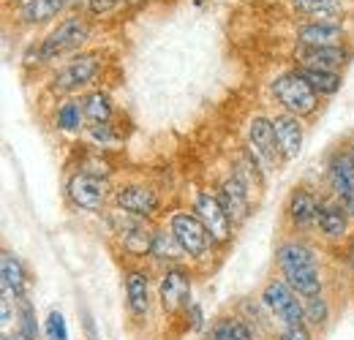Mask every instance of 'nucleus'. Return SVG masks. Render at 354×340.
Here are the masks:
<instances>
[{
	"mask_svg": "<svg viewBox=\"0 0 354 340\" xmlns=\"http://www.w3.org/2000/svg\"><path fill=\"white\" fill-rule=\"evenodd\" d=\"M278 267L283 272V281L303 299L322 294V270L313 248H308L306 243H283L278 248Z\"/></svg>",
	"mask_w": 354,
	"mask_h": 340,
	"instance_id": "1",
	"label": "nucleus"
},
{
	"mask_svg": "<svg viewBox=\"0 0 354 340\" xmlns=\"http://www.w3.org/2000/svg\"><path fill=\"white\" fill-rule=\"evenodd\" d=\"M272 93L278 98V104L289 112V115H313L319 109V93L297 74V71H289V74H281L275 82H272Z\"/></svg>",
	"mask_w": 354,
	"mask_h": 340,
	"instance_id": "2",
	"label": "nucleus"
},
{
	"mask_svg": "<svg viewBox=\"0 0 354 340\" xmlns=\"http://www.w3.org/2000/svg\"><path fill=\"white\" fill-rule=\"evenodd\" d=\"M262 302L270 308V313L283 324V327H292V324H306V305L300 302V294L281 278H272L262 292Z\"/></svg>",
	"mask_w": 354,
	"mask_h": 340,
	"instance_id": "3",
	"label": "nucleus"
},
{
	"mask_svg": "<svg viewBox=\"0 0 354 340\" xmlns=\"http://www.w3.org/2000/svg\"><path fill=\"white\" fill-rule=\"evenodd\" d=\"M90 36V25L82 19V17H68V19H63L49 36H46L41 46L36 49L39 52V60L44 63V60H55V57H60V55H66V52H74L77 46H82V44L88 41Z\"/></svg>",
	"mask_w": 354,
	"mask_h": 340,
	"instance_id": "4",
	"label": "nucleus"
},
{
	"mask_svg": "<svg viewBox=\"0 0 354 340\" xmlns=\"http://www.w3.org/2000/svg\"><path fill=\"white\" fill-rule=\"evenodd\" d=\"M169 232L175 234L180 248L191 258H205L210 254V248L216 245L210 232H207V226L199 220L196 213H175L172 220H169Z\"/></svg>",
	"mask_w": 354,
	"mask_h": 340,
	"instance_id": "5",
	"label": "nucleus"
},
{
	"mask_svg": "<svg viewBox=\"0 0 354 340\" xmlns=\"http://www.w3.org/2000/svg\"><path fill=\"white\" fill-rule=\"evenodd\" d=\"M194 213L199 215V220L207 226V232H210V237H213L216 245H223V243L232 240V223L234 220L223 210L218 196H213L207 191H199L196 193V202H194Z\"/></svg>",
	"mask_w": 354,
	"mask_h": 340,
	"instance_id": "6",
	"label": "nucleus"
},
{
	"mask_svg": "<svg viewBox=\"0 0 354 340\" xmlns=\"http://www.w3.org/2000/svg\"><path fill=\"white\" fill-rule=\"evenodd\" d=\"M98 66H101V60H98V55H95V52L77 55V57H71V60H68V63L55 74L52 87H55L57 93L80 90V87H85L88 82H93V77L98 74Z\"/></svg>",
	"mask_w": 354,
	"mask_h": 340,
	"instance_id": "7",
	"label": "nucleus"
},
{
	"mask_svg": "<svg viewBox=\"0 0 354 340\" xmlns=\"http://www.w3.org/2000/svg\"><path fill=\"white\" fill-rule=\"evenodd\" d=\"M106 180L104 177H95V174H74L68 180V199L80 207V210H101L104 202H106Z\"/></svg>",
	"mask_w": 354,
	"mask_h": 340,
	"instance_id": "8",
	"label": "nucleus"
},
{
	"mask_svg": "<svg viewBox=\"0 0 354 340\" xmlns=\"http://www.w3.org/2000/svg\"><path fill=\"white\" fill-rule=\"evenodd\" d=\"M115 205L123 213H131L136 218H150L158 213V193L147 185H120L115 191Z\"/></svg>",
	"mask_w": 354,
	"mask_h": 340,
	"instance_id": "9",
	"label": "nucleus"
},
{
	"mask_svg": "<svg viewBox=\"0 0 354 340\" xmlns=\"http://www.w3.org/2000/svg\"><path fill=\"white\" fill-rule=\"evenodd\" d=\"M248 139H251V150L254 155L265 164V167H272L281 155V147H278V136H275V128H272V120L267 117H254L251 126H248Z\"/></svg>",
	"mask_w": 354,
	"mask_h": 340,
	"instance_id": "10",
	"label": "nucleus"
},
{
	"mask_svg": "<svg viewBox=\"0 0 354 340\" xmlns=\"http://www.w3.org/2000/svg\"><path fill=\"white\" fill-rule=\"evenodd\" d=\"M327 174H330V185L335 196L341 199V205L349 213H354V164L349 153H335L327 167Z\"/></svg>",
	"mask_w": 354,
	"mask_h": 340,
	"instance_id": "11",
	"label": "nucleus"
},
{
	"mask_svg": "<svg viewBox=\"0 0 354 340\" xmlns=\"http://www.w3.org/2000/svg\"><path fill=\"white\" fill-rule=\"evenodd\" d=\"M272 128H275V136H278V147H281L283 161L300 158V150H303V126H300L297 115H289V112L275 115L272 117Z\"/></svg>",
	"mask_w": 354,
	"mask_h": 340,
	"instance_id": "12",
	"label": "nucleus"
},
{
	"mask_svg": "<svg viewBox=\"0 0 354 340\" xmlns=\"http://www.w3.org/2000/svg\"><path fill=\"white\" fill-rule=\"evenodd\" d=\"M158 297H161V305L164 310L169 313H177L180 308H185L191 302V281L183 270H167V275L161 278V286H158Z\"/></svg>",
	"mask_w": 354,
	"mask_h": 340,
	"instance_id": "13",
	"label": "nucleus"
},
{
	"mask_svg": "<svg viewBox=\"0 0 354 340\" xmlns=\"http://www.w3.org/2000/svg\"><path fill=\"white\" fill-rule=\"evenodd\" d=\"M319 202H316V196L310 193L308 188H295L292 191V196H289V205H286V215H289V220H292V226L295 229H300V232H308L310 226H316V220H319Z\"/></svg>",
	"mask_w": 354,
	"mask_h": 340,
	"instance_id": "14",
	"label": "nucleus"
},
{
	"mask_svg": "<svg viewBox=\"0 0 354 340\" xmlns=\"http://www.w3.org/2000/svg\"><path fill=\"white\" fill-rule=\"evenodd\" d=\"M150 305H153V297H150V278L139 270H131L126 275V308H129V316L133 321L145 319L150 313Z\"/></svg>",
	"mask_w": 354,
	"mask_h": 340,
	"instance_id": "15",
	"label": "nucleus"
},
{
	"mask_svg": "<svg viewBox=\"0 0 354 340\" xmlns=\"http://www.w3.org/2000/svg\"><path fill=\"white\" fill-rule=\"evenodd\" d=\"M218 199H221L223 210L229 213V218H232L234 223L245 220L251 205H248V188H245V182H243L240 174H232V177L223 180L221 191H218Z\"/></svg>",
	"mask_w": 354,
	"mask_h": 340,
	"instance_id": "16",
	"label": "nucleus"
},
{
	"mask_svg": "<svg viewBox=\"0 0 354 340\" xmlns=\"http://www.w3.org/2000/svg\"><path fill=\"white\" fill-rule=\"evenodd\" d=\"M346 49L344 46H300L297 60L300 68H319V71H335L338 66L346 63Z\"/></svg>",
	"mask_w": 354,
	"mask_h": 340,
	"instance_id": "17",
	"label": "nucleus"
},
{
	"mask_svg": "<svg viewBox=\"0 0 354 340\" xmlns=\"http://www.w3.org/2000/svg\"><path fill=\"white\" fill-rule=\"evenodd\" d=\"M346 39V30L333 22H308L297 30L300 46H341Z\"/></svg>",
	"mask_w": 354,
	"mask_h": 340,
	"instance_id": "18",
	"label": "nucleus"
},
{
	"mask_svg": "<svg viewBox=\"0 0 354 340\" xmlns=\"http://www.w3.org/2000/svg\"><path fill=\"white\" fill-rule=\"evenodd\" d=\"M319 232L330 240H341L349 229V210L344 205H322L319 207Z\"/></svg>",
	"mask_w": 354,
	"mask_h": 340,
	"instance_id": "19",
	"label": "nucleus"
},
{
	"mask_svg": "<svg viewBox=\"0 0 354 340\" xmlns=\"http://www.w3.org/2000/svg\"><path fill=\"white\" fill-rule=\"evenodd\" d=\"M68 3H71V0H28V3L22 6L19 17H22V22H28V25H41L46 19H55Z\"/></svg>",
	"mask_w": 354,
	"mask_h": 340,
	"instance_id": "20",
	"label": "nucleus"
},
{
	"mask_svg": "<svg viewBox=\"0 0 354 340\" xmlns=\"http://www.w3.org/2000/svg\"><path fill=\"white\" fill-rule=\"evenodd\" d=\"M205 340H254V330L237 316H223L210 327Z\"/></svg>",
	"mask_w": 354,
	"mask_h": 340,
	"instance_id": "21",
	"label": "nucleus"
},
{
	"mask_svg": "<svg viewBox=\"0 0 354 340\" xmlns=\"http://www.w3.org/2000/svg\"><path fill=\"white\" fill-rule=\"evenodd\" d=\"M0 278H3L6 289H11L17 297H25V270H22L19 258L8 251L0 258Z\"/></svg>",
	"mask_w": 354,
	"mask_h": 340,
	"instance_id": "22",
	"label": "nucleus"
},
{
	"mask_svg": "<svg viewBox=\"0 0 354 340\" xmlns=\"http://www.w3.org/2000/svg\"><path fill=\"white\" fill-rule=\"evenodd\" d=\"M85 120H90L93 126H104L112 117V98L104 90H93L85 95Z\"/></svg>",
	"mask_w": 354,
	"mask_h": 340,
	"instance_id": "23",
	"label": "nucleus"
},
{
	"mask_svg": "<svg viewBox=\"0 0 354 340\" xmlns=\"http://www.w3.org/2000/svg\"><path fill=\"white\" fill-rule=\"evenodd\" d=\"M150 256L158 258V261H167V264H175L180 261L185 251L180 248L177 237L172 232H153V248H150Z\"/></svg>",
	"mask_w": 354,
	"mask_h": 340,
	"instance_id": "24",
	"label": "nucleus"
},
{
	"mask_svg": "<svg viewBox=\"0 0 354 340\" xmlns=\"http://www.w3.org/2000/svg\"><path fill=\"white\" fill-rule=\"evenodd\" d=\"M297 74L308 82L319 95H333L341 90V74L335 71H319V68H297Z\"/></svg>",
	"mask_w": 354,
	"mask_h": 340,
	"instance_id": "25",
	"label": "nucleus"
},
{
	"mask_svg": "<svg viewBox=\"0 0 354 340\" xmlns=\"http://www.w3.org/2000/svg\"><path fill=\"white\" fill-rule=\"evenodd\" d=\"M85 120V104L82 101H66L60 109H57V117L55 123L63 131H77Z\"/></svg>",
	"mask_w": 354,
	"mask_h": 340,
	"instance_id": "26",
	"label": "nucleus"
},
{
	"mask_svg": "<svg viewBox=\"0 0 354 340\" xmlns=\"http://www.w3.org/2000/svg\"><path fill=\"white\" fill-rule=\"evenodd\" d=\"M295 8L308 17H330L338 11V0H295Z\"/></svg>",
	"mask_w": 354,
	"mask_h": 340,
	"instance_id": "27",
	"label": "nucleus"
},
{
	"mask_svg": "<svg viewBox=\"0 0 354 340\" xmlns=\"http://www.w3.org/2000/svg\"><path fill=\"white\" fill-rule=\"evenodd\" d=\"M327 299L324 294H316V297L306 299V321H310L313 327H322L327 321Z\"/></svg>",
	"mask_w": 354,
	"mask_h": 340,
	"instance_id": "28",
	"label": "nucleus"
},
{
	"mask_svg": "<svg viewBox=\"0 0 354 340\" xmlns=\"http://www.w3.org/2000/svg\"><path fill=\"white\" fill-rule=\"evenodd\" d=\"M44 332L49 340H68V330H66V319L60 310H49L44 321Z\"/></svg>",
	"mask_w": 354,
	"mask_h": 340,
	"instance_id": "29",
	"label": "nucleus"
},
{
	"mask_svg": "<svg viewBox=\"0 0 354 340\" xmlns=\"http://www.w3.org/2000/svg\"><path fill=\"white\" fill-rule=\"evenodd\" d=\"M278 340H310L308 324H292V327H283Z\"/></svg>",
	"mask_w": 354,
	"mask_h": 340,
	"instance_id": "30",
	"label": "nucleus"
},
{
	"mask_svg": "<svg viewBox=\"0 0 354 340\" xmlns=\"http://www.w3.org/2000/svg\"><path fill=\"white\" fill-rule=\"evenodd\" d=\"M123 0H88L90 14H109L112 8H118Z\"/></svg>",
	"mask_w": 354,
	"mask_h": 340,
	"instance_id": "31",
	"label": "nucleus"
},
{
	"mask_svg": "<svg viewBox=\"0 0 354 340\" xmlns=\"http://www.w3.org/2000/svg\"><path fill=\"white\" fill-rule=\"evenodd\" d=\"M3 340H36V338H30L28 332L17 330V332H3Z\"/></svg>",
	"mask_w": 354,
	"mask_h": 340,
	"instance_id": "32",
	"label": "nucleus"
},
{
	"mask_svg": "<svg viewBox=\"0 0 354 340\" xmlns=\"http://www.w3.org/2000/svg\"><path fill=\"white\" fill-rule=\"evenodd\" d=\"M80 313H82V310H80ZM82 316H85V327H88L90 340H98V335H95V327H93V319H90V313H88V310H85Z\"/></svg>",
	"mask_w": 354,
	"mask_h": 340,
	"instance_id": "33",
	"label": "nucleus"
},
{
	"mask_svg": "<svg viewBox=\"0 0 354 340\" xmlns=\"http://www.w3.org/2000/svg\"><path fill=\"white\" fill-rule=\"evenodd\" d=\"M126 3H129V6H136V3H142V0H126Z\"/></svg>",
	"mask_w": 354,
	"mask_h": 340,
	"instance_id": "34",
	"label": "nucleus"
},
{
	"mask_svg": "<svg viewBox=\"0 0 354 340\" xmlns=\"http://www.w3.org/2000/svg\"><path fill=\"white\" fill-rule=\"evenodd\" d=\"M349 158H352V164H354V144H352V150H349Z\"/></svg>",
	"mask_w": 354,
	"mask_h": 340,
	"instance_id": "35",
	"label": "nucleus"
},
{
	"mask_svg": "<svg viewBox=\"0 0 354 340\" xmlns=\"http://www.w3.org/2000/svg\"><path fill=\"white\" fill-rule=\"evenodd\" d=\"M25 3H28V0H25Z\"/></svg>",
	"mask_w": 354,
	"mask_h": 340,
	"instance_id": "36",
	"label": "nucleus"
}]
</instances>
